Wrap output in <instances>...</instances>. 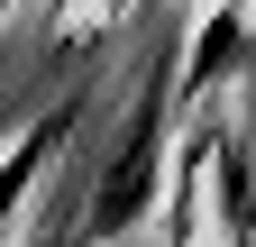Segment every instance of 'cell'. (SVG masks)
I'll list each match as a JSON object with an SVG mask.
<instances>
[{"instance_id": "obj_1", "label": "cell", "mask_w": 256, "mask_h": 247, "mask_svg": "<svg viewBox=\"0 0 256 247\" xmlns=\"http://www.w3.org/2000/svg\"><path fill=\"white\" fill-rule=\"evenodd\" d=\"M55 138H64V119H46V128H28V138H18V156L0 165V229L18 220V202H28V183H37V165L55 156Z\"/></svg>"}]
</instances>
